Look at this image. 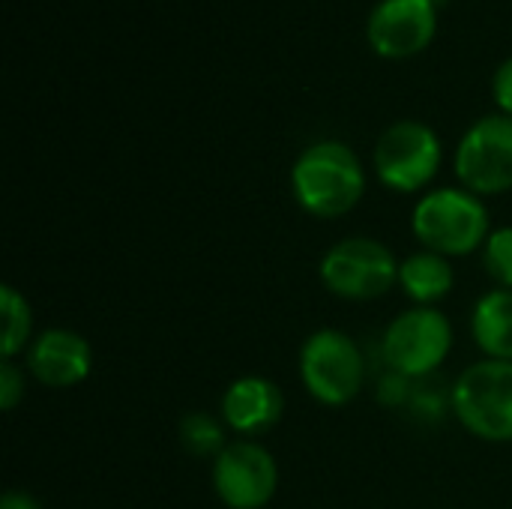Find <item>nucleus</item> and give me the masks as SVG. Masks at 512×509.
Returning a JSON list of instances; mask_svg holds the SVG:
<instances>
[{"mask_svg": "<svg viewBox=\"0 0 512 509\" xmlns=\"http://www.w3.org/2000/svg\"><path fill=\"white\" fill-rule=\"evenodd\" d=\"M297 204L315 219L351 213L366 189V174L354 150L342 141H318L300 153L291 168Z\"/></svg>", "mask_w": 512, "mask_h": 509, "instance_id": "nucleus-1", "label": "nucleus"}, {"mask_svg": "<svg viewBox=\"0 0 512 509\" xmlns=\"http://www.w3.org/2000/svg\"><path fill=\"white\" fill-rule=\"evenodd\" d=\"M411 228L423 249L444 258H465L483 249L492 234L486 204L468 189L426 192L414 207Z\"/></svg>", "mask_w": 512, "mask_h": 509, "instance_id": "nucleus-2", "label": "nucleus"}, {"mask_svg": "<svg viewBox=\"0 0 512 509\" xmlns=\"http://www.w3.org/2000/svg\"><path fill=\"white\" fill-rule=\"evenodd\" d=\"M450 411L480 441H512V360H483L468 366L453 390Z\"/></svg>", "mask_w": 512, "mask_h": 509, "instance_id": "nucleus-3", "label": "nucleus"}, {"mask_svg": "<svg viewBox=\"0 0 512 509\" xmlns=\"http://www.w3.org/2000/svg\"><path fill=\"white\" fill-rule=\"evenodd\" d=\"M300 381L306 393L327 408L351 405L366 381L360 345L342 330H315L300 348Z\"/></svg>", "mask_w": 512, "mask_h": 509, "instance_id": "nucleus-4", "label": "nucleus"}, {"mask_svg": "<svg viewBox=\"0 0 512 509\" xmlns=\"http://www.w3.org/2000/svg\"><path fill=\"white\" fill-rule=\"evenodd\" d=\"M318 276L330 294L351 303H366L399 285V261L381 240L348 237L324 252Z\"/></svg>", "mask_w": 512, "mask_h": 509, "instance_id": "nucleus-5", "label": "nucleus"}, {"mask_svg": "<svg viewBox=\"0 0 512 509\" xmlns=\"http://www.w3.org/2000/svg\"><path fill=\"white\" fill-rule=\"evenodd\" d=\"M453 348V327L435 306H417L396 315L384 333L381 351L390 372L423 381L441 369Z\"/></svg>", "mask_w": 512, "mask_h": 509, "instance_id": "nucleus-6", "label": "nucleus"}, {"mask_svg": "<svg viewBox=\"0 0 512 509\" xmlns=\"http://www.w3.org/2000/svg\"><path fill=\"white\" fill-rule=\"evenodd\" d=\"M441 165L438 135L417 120L393 123L375 147V171L393 192H420Z\"/></svg>", "mask_w": 512, "mask_h": 509, "instance_id": "nucleus-7", "label": "nucleus"}, {"mask_svg": "<svg viewBox=\"0 0 512 509\" xmlns=\"http://www.w3.org/2000/svg\"><path fill=\"white\" fill-rule=\"evenodd\" d=\"M456 174L474 195H501L512 189V117L492 114L474 123L459 150Z\"/></svg>", "mask_w": 512, "mask_h": 509, "instance_id": "nucleus-8", "label": "nucleus"}, {"mask_svg": "<svg viewBox=\"0 0 512 509\" xmlns=\"http://www.w3.org/2000/svg\"><path fill=\"white\" fill-rule=\"evenodd\" d=\"M279 489V468L267 447L234 441L213 459V492L228 509H264Z\"/></svg>", "mask_w": 512, "mask_h": 509, "instance_id": "nucleus-9", "label": "nucleus"}, {"mask_svg": "<svg viewBox=\"0 0 512 509\" xmlns=\"http://www.w3.org/2000/svg\"><path fill=\"white\" fill-rule=\"evenodd\" d=\"M27 369L39 384L51 390H69L87 381L93 369V348L81 333L66 327H51L30 342Z\"/></svg>", "mask_w": 512, "mask_h": 509, "instance_id": "nucleus-10", "label": "nucleus"}, {"mask_svg": "<svg viewBox=\"0 0 512 509\" xmlns=\"http://www.w3.org/2000/svg\"><path fill=\"white\" fill-rule=\"evenodd\" d=\"M435 33L432 0H384L369 18V39L387 57L420 51Z\"/></svg>", "mask_w": 512, "mask_h": 509, "instance_id": "nucleus-11", "label": "nucleus"}, {"mask_svg": "<svg viewBox=\"0 0 512 509\" xmlns=\"http://www.w3.org/2000/svg\"><path fill=\"white\" fill-rule=\"evenodd\" d=\"M219 411H222V423L231 432H237L243 438H252V435H261V432L273 429L282 420L285 396L270 378L243 375V378L228 384Z\"/></svg>", "mask_w": 512, "mask_h": 509, "instance_id": "nucleus-12", "label": "nucleus"}, {"mask_svg": "<svg viewBox=\"0 0 512 509\" xmlns=\"http://www.w3.org/2000/svg\"><path fill=\"white\" fill-rule=\"evenodd\" d=\"M471 336L486 360H512V291L483 294L471 315Z\"/></svg>", "mask_w": 512, "mask_h": 509, "instance_id": "nucleus-13", "label": "nucleus"}, {"mask_svg": "<svg viewBox=\"0 0 512 509\" xmlns=\"http://www.w3.org/2000/svg\"><path fill=\"white\" fill-rule=\"evenodd\" d=\"M456 285V270L450 258L438 252H414L405 261H399V288L405 297H411L417 306H435L441 303Z\"/></svg>", "mask_w": 512, "mask_h": 509, "instance_id": "nucleus-14", "label": "nucleus"}, {"mask_svg": "<svg viewBox=\"0 0 512 509\" xmlns=\"http://www.w3.org/2000/svg\"><path fill=\"white\" fill-rule=\"evenodd\" d=\"M0 312H3L0 351H3V360H15L18 354H27L33 342V312H30L27 297L12 285L0 288Z\"/></svg>", "mask_w": 512, "mask_h": 509, "instance_id": "nucleus-15", "label": "nucleus"}, {"mask_svg": "<svg viewBox=\"0 0 512 509\" xmlns=\"http://www.w3.org/2000/svg\"><path fill=\"white\" fill-rule=\"evenodd\" d=\"M180 444L195 459H216L225 444V423L207 411H192L180 420Z\"/></svg>", "mask_w": 512, "mask_h": 509, "instance_id": "nucleus-16", "label": "nucleus"}, {"mask_svg": "<svg viewBox=\"0 0 512 509\" xmlns=\"http://www.w3.org/2000/svg\"><path fill=\"white\" fill-rule=\"evenodd\" d=\"M483 267L495 279L498 288L512 291V225L489 234L483 246Z\"/></svg>", "mask_w": 512, "mask_h": 509, "instance_id": "nucleus-17", "label": "nucleus"}, {"mask_svg": "<svg viewBox=\"0 0 512 509\" xmlns=\"http://www.w3.org/2000/svg\"><path fill=\"white\" fill-rule=\"evenodd\" d=\"M21 399H24V372L15 366V360H3L0 363V408L15 411Z\"/></svg>", "mask_w": 512, "mask_h": 509, "instance_id": "nucleus-18", "label": "nucleus"}, {"mask_svg": "<svg viewBox=\"0 0 512 509\" xmlns=\"http://www.w3.org/2000/svg\"><path fill=\"white\" fill-rule=\"evenodd\" d=\"M381 390H378V399L384 402V405H390V408H399V405H405V402H411V381L405 378V375H399V372H390L381 384H378Z\"/></svg>", "mask_w": 512, "mask_h": 509, "instance_id": "nucleus-19", "label": "nucleus"}, {"mask_svg": "<svg viewBox=\"0 0 512 509\" xmlns=\"http://www.w3.org/2000/svg\"><path fill=\"white\" fill-rule=\"evenodd\" d=\"M495 99L512 117V57L495 72Z\"/></svg>", "mask_w": 512, "mask_h": 509, "instance_id": "nucleus-20", "label": "nucleus"}, {"mask_svg": "<svg viewBox=\"0 0 512 509\" xmlns=\"http://www.w3.org/2000/svg\"><path fill=\"white\" fill-rule=\"evenodd\" d=\"M0 509H42V507H39V501H36L33 495L12 489V492H6V495L0 498Z\"/></svg>", "mask_w": 512, "mask_h": 509, "instance_id": "nucleus-21", "label": "nucleus"}]
</instances>
